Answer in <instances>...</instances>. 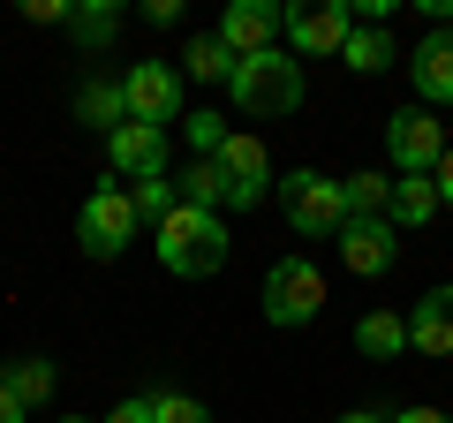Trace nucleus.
Wrapping results in <instances>:
<instances>
[{"instance_id": "f3484780", "label": "nucleus", "mask_w": 453, "mask_h": 423, "mask_svg": "<svg viewBox=\"0 0 453 423\" xmlns=\"http://www.w3.org/2000/svg\"><path fill=\"white\" fill-rule=\"evenodd\" d=\"M68 38H76L83 53H106L113 38H121V8H113V0H83V8H68Z\"/></svg>"}, {"instance_id": "39448f33", "label": "nucleus", "mask_w": 453, "mask_h": 423, "mask_svg": "<svg viewBox=\"0 0 453 423\" xmlns=\"http://www.w3.org/2000/svg\"><path fill=\"white\" fill-rule=\"evenodd\" d=\"M129 235H136V204H129V189H91L83 196V212H76V242H83V258H121L129 250Z\"/></svg>"}, {"instance_id": "473e14b6", "label": "nucleus", "mask_w": 453, "mask_h": 423, "mask_svg": "<svg viewBox=\"0 0 453 423\" xmlns=\"http://www.w3.org/2000/svg\"><path fill=\"white\" fill-rule=\"evenodd\" d=\"M340 423H386V416H378V408H348Z\"/></svg>"}, {"instance_id": "cd10ccee", "label": "nucleus", "mask_w": 453, "mask_h": 423, "mask_svg": "<svg viewBox=\"0 0 453 423\" xmlns=\"http://www.w3.org/2000/svg\"><path fill=\"white\" fill-rule=\"evenodd\" d=\"M106 423H151V393H136V401H121V408H106Z\"/></svg>"}, {"instance_id": "dca6fc26", "label": "nucleus", "mask_w": 453, "mask_h": 423, "mask_svg": "<svg viewBox=\"0 0 453 423\" xmlns=\"http://www.w3.org/2000/svg\"><path fill=\"white\" fill-rule=\"evenodd\" d=\"M386 219H393V235H416V227H431L438 219V189H431V174H393V204H386Z\"/></svg>"}, {"instance_id": "7c9ffc66", "label": "nucleus", "mask_w": 453, "mask_h": 423, "mask_svg": "<svg viewBox=\"0 0 453 423\" xmlns=\"http://www.w3.org/2000/svg\"><path fill=\"white\" fill-rule=\"evenodd\" d=\"M386 423H453L446 408H401V416H386Z\"/></svg>"}, {"instance_id": "5701e85b", "label": "nucleus", "mask_w": 453, "mask_h": 423, "mask_svg": "<svg viewBox=\"0 0 453 423\" xmlns=\"http://www.w3.org/2000/svg\"><path fill=\"white\" fill-rule=\"evenodd\" d=\"M53 386H61V371H53L46 356H23V363H8V393H16L23 408H38Z\"/></svg>"}, {"instance_id": "c756f323", "label": "nucleus", "mask_w": 453, "mask_h": 423, "mask_svg": "<svg viewBox=\"0 0 453 423\" xmlns=\"http://www.w3.org/2000/svg\"><path fill=\"white\" fill-rule=\"evenodd\" d=\"M144 23H181V0H144Z\"/></svg>"}, {"instance_id": "9b49d317", "label": "nucleus", "mask_w": 453, "mask_h": 423, "mask_svg": "<svg viewBox=\"0 0 453 423\" xmlns=\"http://www.w3.org/2000/svg\"><path fill=\"white\" fill-rule=\"evenodd\" d=\"M106 166L121 181H159V174H174V166H166V129H144V121H121V129L106 136Z\"/></svg>"}, {"instance_id": "20e7f679", "label": "nucleus", "mask_w": 453, "mask_h": 423, "mask_svg": "<svg viewBox=\"0 0 453 423\" xmlns=\"http://www.w3.org/2000/svg\"><path fill=\"white\" fill-rule=\"evenodd\" d=\"M325 310V273L310 258H280L273 273H265V326H310Z\"/></svg>"}, {"instance_id": "412c9836", "label": "nucleus", "mask_w": 453, "mask_h": 423, "mask_svg": "<svg viewBox=\"0 0 453 423\" xmlns=\"http://www.w3.org/2000/svg\"><path fill=\"white\" fill-rule=\"evenodd\" d=\"M181 76H196V83H226V76H234V53L219 46V31H204V38L181 46Z\"/></svg>"}, {"instance_id": "ddd939ff", "label": "nucleus", "mask_w": 453, "mask_h": 423, "mask_svg": "<svg viewBox=\"0 0 453 423\" xmlns=\"http://www.w3.org/2000/svg\"><path fill=\"white\" fill-rule=\"evenodd\" d=\"M408 76H416L423 106H453V31L416 38V53H408Z\"/></svg>"}, {"instance_id": "2f4dec72", "label": "nucleus", "mask_w": 453, "mask_h": 423, "mask_svg": "<svg viewBox=\"0 0 453 423\" xmlns=\"http://www.w3.org/2000/svg\"><path fill=\"white\" fill-rule=\"evenodd\" d=\"M23 416H31V408H23V401H16V393L0 386V423H23Z\"/></svg>"}, {"instance_id": "4be33fe9", "label": "nucleus", "mask_w": 453, "mask_h": 423, "mask_svg": "<svg viewBox=\"0 0 453 423\" xmlns=\"http://www.w3.org/2000/svg\"><path fill=\"white\" fill-rule=\"evenodd\" d=\"M340 196H348V219H386L393 174H348V181H340Z\"/></svg>"}, {"instance_id": "f704fd0d", "label": "nucleus", "mask_w": 453, "mask_h": 423, "mask_svg": "<svg viewBox=\"0 0 453 423\" xmlns=\"http://www.w3.org/2000/svg\"><path fill=\"white\" fill-rule=\"evenodd\" d=\"M68 423H91V416H68Z\"/></svg>"}, {"instance_id": "f8f14e48", "label": "nucleus", "mask_w": 453, "mask_h": 423, "mask_svg": "<svg viewBox=\"0 0 453 423\" xmlns=\"http://www.w3.org/2000/svg\"><path fill=\"white\" fill-rule=\"evenodd\" d=\"M333 242H340V265H348L356 280L393 273V258H401V235H393V219H348Z\"/></svg>"}, {"instance_id": "7ed1b4c3", "label": "nucleus", "mask_w": 453, "mask_h": 423, "mask_svg": "<svg viewBox=\"0 0 453 423\" xmlns=\"http://www.w3.org/2000/svg\"><path fill=\"white\" fill-rule=\"evenodd\" d=\"M273 189H280V212H288V227L303 235V242H333V235L348 227V196H340V181L318 174V166H295Z\"/></svg>"}, {"instance_id": "a211bd4d", "label": "nucleus", "mask_w": 453, "mask_h": 423, "mask_svg": "<svg viewBox=\"0 0 453 423\" xmlns=\"http://www.w3.org/2000/svg\"><path fill=\"white\" fill-rule=\"evenodd\" d=\"M340 61H348V68H363V76H378V68H393V61H401V46H393V31H386V23H356V31H348V46H340Z\"/></svg>"}, {"instance_id": "6e6552de", "label": "nucleus", "mask_w": 453, "mask_h": 423, "mask_svg": "<svg viewBox=\"0 0 453 423\" xmlns=\"http://www.w3.org/2000/svg\"><path fill=\"white\" fill-rule=\"evenodd\" d=\"M280 38H288V8H280V0H226L219 46L234 53V61H250V53H273Z\"/></svg>"}, {"instance_id": "2eb2a0df", "label": "nucleus", "mask_w": 453, "mask_h": 423, "mask_svg": "<svg viewBox=\"0 0 453 423\" xmlns=\"http://www.w3.org/2000/svg\"><path fill=\"white\" fill-rule=\"evenodd\" d=\"M76 121H83V129H121V121H129V98H121V83H113V76H83L76 83Z\"/></svg>"}, {"instance_id": "72a5a7b5", "label": "nucleus", "mask_w": 453, "mask_h": 423, "mask_svg": "<svg viewBox=\"0 0 453 423\" xmlns=\"http://www.w3.org/2000/svg\"><path fill=\"white\" fill-rule=\"evenodd\" d=\"M0 386H8V363H0Z\"/></svg>"}, {"instance_id": "c85d7f7f", "label": "nucleus", "mask_w": 453, "mask_h": 423, "mask_svg": "<svg viewBox=\"0 0 453 423\" xmlns=\"http://www.w3.org/2000/svg\"><path fill=\"white\" fill-rule=\"evenodd\" d=\"M23 16L31 23H68V0H23Z\"/></svg>"}, {"instance_id": "bb28decb", "label": "nucleus", "mask_w": 453, "mask_h": 423, "mask_svg": "<svg viewBox=\"0 0 453 423\" xmlns=\"http://www.w3.org/2000/svg\"><path fill=\"white\" fill-rule=\"evenodd\" d=\"M431 189H438V212H453V144H446V159L431 166Z\"/></svg>"}, {"instance_id": "a878e982", "label": "nucleus", "mask_w": 453, "mask_h": 423, "mask_svg": "<svg viewBox=\"0 0 453 423\" xmlns=\"http://www.w3.org/2000/svg\"><path fill=\"white\" fill-rule=\"evenodd\" d=\"M181 121H189L196 159H219V144H226V114H181Z\"/></svg>"}, {"instance_id": "9d476101", "label": "nucleus", "mask_w": 453, "mask_h": 423, "mask_svg": "<svg viewBox=\"0 0 453 423\" xmlns=\"http://www.w3.org/2000/svg\"><path fill=\"white\" fill-rule=\"evenodd\" d=\"M356 16H348V0H325V8H288V53L303 61H340Z\"/></svg>"}, {"instance_id": "393cba45", "label": "nucleus", "mask_w": 453, "mask_h": 423, "mask_svg": "<svg viewBox=\"0 0 453 423\" xmlns=\"http://www.w3.org/2000/svg\"><path fill=\"white\" fill-rule=\"evenodd\" d=\"M151 423H211V408L196 393H151Z\"/></svg>"}, {"instance_id": "b1692460", "label": "nucleus", "mask_w": 453, "mask_h": 423, "mask_svg": "<svg viewBox=\"0 0 453 423\" xmlns=\"http://www.w3.org/2000/svg\"><path fill=\"white\" fill-rule=\"evenodd\" d=\"M129 204H136V227H159L166 212L181 204V196H174V174H159V181H136V189H129Z\"/></svg>"}, {"instance_id": "423d86ee", "label": "nucleus", "mask_w": 453, "mask_h": 423, "mask_svg": "<svg viewBox=\"0 0 453 423\" xmlns=\"http://www.w3.org/2000/svg\"><path fill=\"white\" fill-rule=\"evenodd\" d=\"M219 189H226V212H250V204H265V196H273V151L257 144V136H226L219 144Z\"/></svg>"}, {"instance_id": "aec40b11", "label": "nucleus", "mask_w": 453, "mask_h": 423, "mask_svg": "<svg viewBox=\"0 0 453 423\" xmlns=\"http://www.w3.org/2000/svg\"><path fill=\"white\" fill-rule=\"evenodd\" d=\"M174 196H181V204H196V212H226V189H219V166H211V159L174 166Z\"/></svg>"}, {"instance_id": "1a4fd4ad", "label": "nucleus", "mask_w": 453, "mask_h": 423, "mask_svg": "<svg viewBox=\"0 0 453 423\" xmlns=\"http://www.w3.org/2000/svg\"><path fill=\"white\" fill-rule=\"evenodd\" d=\"M121 98H129V121L166 129V121H181V68H166V61H136L129 76H121Z\"/></svg>"}, {"instance_id": "6ab92c4d", "label": "nucleus", "mask_w": 453, "mask_h": 423, "mask_svg": "<svg viewBox=\"0 0 453 423\" xmlns=\"http://www.w3.org/2000/svg\"><path fill=\"white\" fill-rule=\"evenodd\" d=\"M356 348L371 363H393V356H408V318H393V310H371L356 326Z\"/></svg>"}, {"instance_id": "f257e3e1", "label": "nucleus", "mask_w": 453, "mask_h": 423, "mask_svg": "<svg viewBox=\"0 0 453 423\" xmlns=\"http://www.w3.org/2000/svg\"><path fill=\"white\" fill-rule=\"evenodd\" d=\"M151 250H159V265L174 280H211L226 265V219L219 212H196V204H174L151 227Z\"/></svg>"}, {"instance_id": "f03ea898", "label": "nucleus", "mask_w": 453, "mask_h": 423, "mask_svg": "<svg viewBox=\"0 0 453 423\" xmlns=\"http://www.w3.org/2000/svg\"><path fill=\"white\" fill-rule=\"evenodd\" d=\"M303 61H295L288 46L273 53H250V61H234V76H226V98L242 106L250 121H288L295 106H303Z\"/></svg>"}, {"instance_id": "0eeeda50", "label": "nucleus", "mask_w": 453, "mask_h": 423, "mask_svg": "<svg viewBox=\"0 0 453 423\" xmlns=\"http://www.w3.org/2000/svg\"><path fill=\"white\" fill-rule=\"evenodd\" d=\"M386 159H393V174H431L446 159V121L431 106H401L386 121Z\"/></svg>"}, {"instance_id": "4468645a", "label": "nucleus", "mask_w": 453, "mask_h": 423, "mask_svg": "<svg viewBox=\"0 0 453 423\" xmlns=\"http://www.w3.org/2000/svg\"><path fill=\"white\" fill-rule=\"evenodd\" d=\"M408 348L416 356H453V288H431L416 310H408Z\"/></svg>"}]
</instances>
